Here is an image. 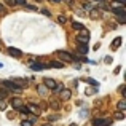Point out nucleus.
I'll return each mask as SVG.
<instances>
[{
  "mask_svg": "<svg viewBox=\"0 0 126 126\" xmlns=\"http://www.w3.org/2000/svg\"><path fill=\"white\" fill-rule=\"evenodd\" d=\"M125 109H126V101H125V99H121V101L118 102V112H123Z\"/></svg>",
  "mask_w": 126,
  "mask_h": 126,
  "instance_id": "nucleus-18",
  "label": "nucleus"
},
{
  "mask_svg": "<svg viewBox=\"0 0 126 126\" xmlns=\"http://www.w3.org/2000/svg\"><path fill=\"white\" fill-rule=\"evenodd\" d=\"M56 85H58V83H56L53 78H45V80H43V86H45L46 89H51V91H53V89L56 88Z\"/></svg>",
  "mask_w": 126,
  "mask_h": 126,
  "instance_id": "nucleus-4",
  "label": "nucleus"
},
{
  "mask_svg": "<svg viewBox=\"0 0 126 126\" xmlns=\"http://www.w3.org/2000/svg\"><path fill=\"white\" fill-rule=\"evenodd\" d=\"M77 42H78V45H88V42H89V32L86 31V29L81 31V34L77 37Z\"/></svg>",
  "mask_w": 126,
  "mask_h": 126,
  "instance_id": "nucleus-1",
  "label": "nucleus"
},
{
  "mask_svg": "<svg viewBox=\"0 0 126 126\" xmlns=\"http://www.w3.org/2000/svg\"><path fill=\"white\" fill-rule=\"evenodd\" d=\"M3 11H5V6H3V5H0V13H3Z\"/></svg>",
  "mask_w": 126,
  "mask_h": 126,
  "instance_id": "nucleus-32",
  "label": "nucleus"
},
{
  "mask_svg": "<svg viewBox=\"0 0 126 126\" xmlns=\"http://www.w3.org/2000/svg\"><path fill=\"white\" fill-rule=\"evenodd\" d=\"M53 2H61V0H53Z\"/></svg>",
  "mask_w": 126,
  "mask_h": 126,
  "instance_id": "nucleus-38",
  "label": "nucleus"
},
{
  "mask_svg": "<svg viewBox=\"0 0 126 126\" xmlns=\"http://www.w3.org/2000/svg\"><path fill=\"white\" fill-rule=\"evenodd\" d=\"M58 21L61 22V24H64V22L67 21V18H65V16H62V15H61V16H59V18H58Z\"/></svg>",
  "mask_w": 126,
  "mask_h": 126,
  "instance_id": "nucleus-26",
  "label": "nucleus"
},
{
  "mask_svg": "<svg viewBox=\"0 0 126 126\" xmlns=\"http://www.w3.org/2000/svg\"><path fill=\"white\" fill-rule=\"evenodd\" d=\"M27 110H29V112H32L35 117H38V115H40V109H38L35 104H29V105H27Z\"/></svg>",
  "mask_w": 126,
  "mask_h": 126,
  "instance_id": "nucleus-9",
  "label": "nucleus"
},
{
  "mask_svg": "<svg viewBox=\"0 0 126 126\" xmlns=\"http://www.w3.org/2000/svg\"><path fill=\"white\" fill-rule=\"evenodd\" d=\"M115 118H117V120H123V118H125V113H123V112H117Z\"/></svg>",
  "mask_w": 126,
  "mask_h": 126,
  "instance_id": "nucleus-22",
  "label": "nucleus"
},
{
  "mask_svg": "<svg viewBox=\"0 0 126 126\" xmlns=\"http://www.w3.org/2000/svg\"><path fill=\"white\" fill-rule=\"evenodd\" d=\"M15 3H18V5H26V0H15Z\"/></svg>",
  "mask_w": 126,
  "mask_h": 126,
  "instance_id": "nucleus-27",
  "label": "nucleus"
},
{
  "mask_svg": "<svg viewBox=\"0 0 126 126\" xmlns=\"http://www.w3.org/2000/svg\"><path fill=\"white\" fill-rule=\"evenodd\" d=\"M101 15H102V13H101V10H99V8L89 10V18H91V19H99V18H101Z\"/></svg>",
  "mask_w": 126,
  "mask_h": 126,
  "instance_id": "nucleus-6",
  "label": "nucleus"
},
{
  "mask_svg": "<svg viewBox=\"0 0 126 126\" xmlns=\"http://www.w3.org/2000/svg\"><path fill=\"white\" fill-rule=\"evenodd\" d=\"M0 67H2V64H0Z\"/></svg>",
  "mask_w": 126,
  "mask_h": 126,
  "instance_id": "nucleus-39",
  "label": "nucleus"
},
{
  "mask_svg": "<svg viewBox=\"0 0 126 126\" xmlns=\"http://www.w3.org/2000/svg\"><path fill=\"white\" fill-rule=\"evenodd\" d=\"M96 93H97V89H96V88H86L85 89V94L86 96H93V94H96Z\"/></svg>",
  "mask_w": 126,
  "mask_h": 126,
  "instance_id": "nucleus-17",
  "label": "nucleus"
},
{
  "mask_svg": "<svg viewBox=\"0 0 126 126\" xmlns=\"http://www.w3.org/2000/svg\"><path fill=\"white\" fill-rule=\"evenodd\" d=\"M37 93H38L40 96H46V94L49 93V89H46L43 85H40V86H37Z\"/></svg>",
  "mask_w": 126,
  "mask_h": 126,
  "instance_id": "nucleus-12",
  "label": "nucleus"
},
{
  "mask_svg": "<svg viewBox=\"0 0 126 126\" xmlns=\"http://www.w3.org/2000/svg\"><path fill=\"white\" fill-rule=\"evenodd\" d=\"M6 2H8V3H11V5H16V3H15V0H6Z\"/></svg>",
  "mask_w": 126,
  "mask_h": 126,
  "instance_id": "nucleus-33",
  "label": "nucleus"
},
{
  "mask_svg": "<svg viewBox=\"0 0 126 126\" xmlns=\"http://www.w3.org/2000/svg\"><path fill=\"white\" fill-rule=\"evenodd\" d=\"M105 62H107V64H110V62H112V58H110V56H107V58H105Z\"/></svg>",
  "mask_w": 126,
  "mask_h": 126,
  "instance_id": "nucleus-31",
  "label": "nucleus"
},
{
  "mask_svg": "<svg viewBox=\"0 0 126 126\" xmlns=\"http://www.w3.org/2000/svg\"><path fill=\"white\" fill-rule=\"evenodd\" d=\"M11 105L15 109H19V107H22V105H24V101H22L21 97H13L11 99Z\"/></svg>",
  "mask_w": 126,
  "mask_h": 126,
  "instance_id": "nucleus-7",
  "label": "nucleus"
},
{
  "mask_svg": "<svg viewBox=\"0 0 126 126\" xmlns=\"http://www.w3.org/2000/svg\"><path fill=\"white\" fill-rule=\"evenodd\" d=\"M42 13H43V15H45V16H51V13H49L48 10H42Z\"/></svg>",
  "mask_w": 126,
  "mask_h": 126,
  "instance_id": "nucleus-28",
  "label": "nucleus"
},
{
  "mask_svg": "<svg viewBox=\"0 0 126 126\" xmlns=\"http://www.w3.org/2000/svg\"><path fill=\"white\" fill-rule=\"evenodd\" d=\"M70 126H78V125H77V123H72V125H70Z\"/></svg>",
  "mask_w": 126,
  "mask_h": 126,
  "instance_id": "nucleus-36",
  "label": "nucleus"
},
{
  "mask_svg": "<svg viewBox=\"0 0 126 126\" xmlns=\"http://www.w3.org/2000/svg\"><path fill=\"white\" fill-rule=\"evenodd\" d=\"M42 126H51V123H45V125H42Z\"/></svg>",
  "mask_w": 126,
  "mask_h": 126,
  "instance_id": "nucleus-35",
  "label": "nucleus"
},
{
  "mask_svg": "<svg viewBox=\"0 0 126 126\" xmlns=\"http://www.w3.org/2000/svg\"><path fill=\"white\" fill-rule=\"evenodd\" d=\"M58 118H59L58 115H53V117H49V120H51V121H54V120H58Z\"/></svg>",
  "mask_w": 126,
  "mask_h": 126,
  "instance_id": "nucleus-30",
  "label": "nucleus"
},
{
  "mask_svg": "<svg viewBox=\"0 0 126 126\" xmlns=\"http://www.w3.org/2000/svg\"><path fill=\"white\" fill-rule=\"evenodd\" d=\"M3 86H6V89H10V91H22L21 88H18L13 81H10V80H5L3 81Z\"/></svg>",
  "mask_w": 126,
  "mask_h": 126,
  "instance_id": "nucleus-5",
  "label": "nucleus"
},
{
  "mask_svg": "<svg viewBox=\"0 0 126 126\" xmlns=\"http://www.w3.org/2000/svg\"><path fill=\"white\" fill-rule=\"evenodd\" d=\"M58 56L62 59V61H65V62H72L74 61V56H72L70 53H67V51H58Z\"/></svg>",
  "mask_w": 126,
  "mask_h": 126,
  "instance_id": "nucleus-3",
  "label": "nucleus"
},
{
  "mask_svg": "<svg viewBox=\"0 0 126 126\" xmlns=\"http://www.w3.org/2000/svg\"><path fill=\"white\" fill-rule=\"evenodd\" d=\"M62 89H64V86H62V85H56V88L53 89V91H54V93H59V91H62Z\"/></svg>",
  "mask_w": 126,
  "mask_h": 126,
  "instance_id": "nucleus-24",
  "label": "nucleus"
},
{
  "mask_svg": "<svg viewBox=\"0 0 126 126\" xmlns=\"http://www.w3.org/2000/svg\"><path fill=\"white\" fill-rule=\"evenodd\" d=\"M96 2H105V0H96Z\"/></svg>",
  "mask_w": 126,
  "mask_h": 126,
  "instance_id": "nucleus-37",
  "label": "nucleus"
},
{
  "mask_svg": "<svg viewBox=\"0 0 126 126\" xmlns=\"http://www.w3.org/2000/svg\"><path fill=\"white\" fill-rule=\"evenodd\" d=\"M48 67H56V69H62L64 67V64H62V62H58V61H51L48 64Z\"/></svg>",
  "mask_w": 126,
  "mask_h": 126,
  "instance_id": "nucleus-13",
  "label": "nucleus"
},
{
  "mask_svg": "<svg viewBox=\"0 0 126 126\" xmlns=\"http://www.w3.org/2000/svg\"><path fill=\"white\" fill-rule=\"evenodd\" d=\"M8 53H10V56H13V58H21V56H22V53L19 51L18 48H13V46L8 48Z\"/></svg>",
  "mask_w": 126,
  "mask_h": 126,
  "instance_id": "nucleus-8",
  "label": "nucleus"
},
{
  "mask_svg": "<svg viewBox=\"0 0 126 126\" xmlns=\"http://www.w3.org/2000/svg\"><path fill=\"white\" fill-rule=\"evenodd\" d=\"M45 67H48V64H46V65H43V64H32L31 65L32 70H42V69H45Z\"/></svg>",
  "mask_w": 126,
  "mask_h": 126,
  "instance_id": "nucleus-16",
  "label": "nucleus"
},
{
  "mask_svg": "<svg viewBox=\"0 0 126 126\" xmlns=\"http://www.w3.org/2000/svg\"><path fill=\"white\" fill-rule=\"evenodd\" d=\"M5 109H6V102L3 99H0V110H5Z\"/></svg>",
  "mask_w": 126,
  "mask_h": 126,
  "instance_id": "nucleus-23",
  "label": "nucleus"
},
{
  "mask_svg": "<svg viewBox=\"0 0 126 126\" xmlns=\"http://www.w3.org/2000/svg\"><path fill=\"white\" fill-rule=\"evenodd\" d=\"M21 126H34V123H32L31 120H22L21 121Z\"/></svg>",
  "mask_w": 126,
  "mask_h": 126,
  "instance_id": "nucleus-20",
  "label": "nucleus"
},
{
  "mask_svg": "<svg viewBox=\"0 0 126 126\" xmlns=\"http://www.w3.org/2000/svg\"><path fill=\"white\" fill-rule=\"evenodd\" d=\"M70 96H72L70 89H62V91H61V101H69Z\"/></svg>",
  "mask_w": 126,
  "mask_h": 126,
  "instance_id": "nucleus-10",
  "label": "nucleus"
},
{
  "mask_svg": "<svg viewBox=\"0 0 126 126\" xmlns=\"http://www.w3.org/2000/svg\"><path fill=\"white\" fill-rule=\"evenodd\" d=\"M112 118H105V120H102V118H96V120H93V126H110L112 125Z\"/></svg>",
  "mask_w": 126,
  "mask_h": 126,
  "instance_id": "nucleus-2",
  "label": "nucleus"
},
{
  "mask_svg": "<svg viewBox=\"0 0 126 126\" xmlns=\"http://www.w3.org/2000/svg\"><path fill=\"white\" fill-rule=\"evenodd\" d=\"M85 81H86V83H91L93 86H97V85H99L97 81H96V80H93V78H85Z\"/></svg>",
  "mask_w": 126,
  "mask_h": 126,
  "instance_id": "nucleus-21",
  "label": "nucleus"
},
{
  "mask_svg": "<svg viewBox=\"0 0 126 126\" xmlns=\"http://www.w3.org/2000/svg\"><path fill=\"white\" fill-rule=\"evenodd\" d=\"M18 110H19V112H21V113H22V115H27V113H29V110H27V107H26V105H22V107H19V109H18Z\"/></svg>",
  "mask_w": 126,
  "mask_h": 126,
  "instance_id": "nucleus-19",
  "label": "nucleus"
},
{
  "mask_svg": "<svg viewBox=\"0 0 126 126\" xmlns=\"http://www.w3.org/2000/svg\"><path fill=\"white\" fill-rule=\"evenodd\" d=\"M72 27H74V29H77V31H83V29H85V26L81 24V22L74 21V22H72Z\"/></svg>",
  "mask_w": 126,
  "mask_h": 126,
  "instance_id": "nucleus-15",
  "label": "nucleus"
},
{
  "mask_svg": "<svg viewBox=\"0 0 126 126\" xmlns=\"http://www.w3.org/2000/svg\"><path fill=\"white\" fill-rule=\"evenodd\" d=\"M113 2H115V0H113ZM117 2H118V3H123V5H125V2H126V0H117Z\"/></svg>",
  "mask_w": 126,
  "mask_h": 126,
  "instance_id": "nucleus-34",
  "label": "nucleus"
},
{
  "mask_svg": "<svg viewBox=\"0 0 126 126\" xmlns=\"http://www.w3.org/2000/svg\"><path fill=\"white\" fill-rule=\"evenodd\" d=\"M6 117H8V118H10V120H13V118H15V113H11V112H10V113H8V115H6Z\"/></svg>",
  "mask_w": 126,
  "mask_h": 126,
  "instance_id": "nucleus-29",
  "label": "nucleus"
},
{
  "mask_svg": "<svg viewBox=\"0 0 126 126\" xmlns=\"http://www.w3.org/2000/svg\"><path fill=\"white\" fill-rule=\"evenodd\" d=\"M110 46H112V49H118V48L121 46V37H117L113 42H112V45H110Z\"/></svg>",
  "mask_w": 126,
  "mask_h": 126,
  "instance_id": "nucleus-11",
  "label": "nucleus"
},
{
  "mask_svg": "<svg viewBox=\"0 0 126 126\" xmlns=\"http://www.w3.org/2000/svg\"><path fill=\"white\" fill-rule=\"evenodd\" d=\"M88 51H89L88 45H78V53H80V54H86Z\"/></svg>",
  "mask_w": 126,
  "mask_h": 126,
  "instance_id": "nucleus-14",
  "label": "nucleus"
},
{
  "mask_svg": "<svg viewBox=\"0 0 126 126\" xmlns=\"http://www.w3.org/2000/svg\"><path fill=\"white\" fill-rule=\"evenodd\" d=\"M49 104H51V107H53V109H59V102H58V101H51Z\"/></svg>",
  "mask_w": 126,
  "mask_h": 126,
  "instance_id": "nucleus-25",
  "label": "nucleus"
}]
</instances>
